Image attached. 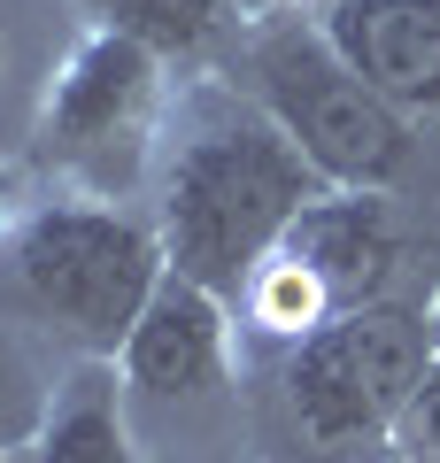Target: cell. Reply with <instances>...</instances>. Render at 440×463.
I'll use <instances>...</instances> for the list:
<instances>
[{
  "label": "cell",
  "mask_w": 440,
  "mask_h": 463,
  "mask_svg": "<svg viewBox=\"0 0 440 463\" xmlns=\"http://www.w3.org/2000/svg\"><path fill=\"white\" fill-rule=\"evenodd\" d=\"M310 155L278 132L271 116H232L186 139L178 163L163 178V255L170 270L216 286V294H247L255 270L278 255L286 224L317 201Z\"/></svg>",
  "instance_id": "1"
},
{
  "label": "cell",
  "mask_w": 440,
  "mask_h": 463,
  "mask_svg": "<svg viewBox=\"0 0 440 463\" xmlns=\"http://www.w3.org/2000/svg\"><path fill=\"white\" fill-rule=\"evenodd\" d=\"M440 347L433 317L409 301H356L332 309L325 325H310L293 340L286 371H278V402H286V432L310 463H348L371 440H394L402 410L417 402V386L433 379Z\"/></svg>",
  "instance_id": "2"
},
{
  "label": "cell",
  "mask_w": 440,
  "mask_h": 463,
  "mask_svg": "<svg viewBox=\"0 0 440 463\" xmlns=\"http://www.w3.org/2000/svg\"><path fill=\"white\" fill-rule=\"evenodd\" d=\"M255 70H263V109H271V124L310 155V170L325 185L378 194V185L402 178L409 116L394 109L387 93H371V85L340 62V47H332L325 32H301V24H293V32L263 39Z\"/></svg>",
  "instance_id": "3"
},
{
  "label": "cell",
  "mask_w": 440,
  "mask_h": 463,
  "mask_svg": "<svg viewBox=\"0 0 440 463\" xmlns=\"http://www.w3.org/2000/svg\"><path fill=\"white\" fill-rule=\"evenodd\" d=\"M170 255L163 232L131 224L116 209H39L16 240V279L62 332H78L93 355H116L155 301Z\"/></svg>",
  "instance_id": "4"
},
{
  "label": "cell",
  "mask_w": 440,
  "mask_h": 463,
  "mask_svg": "<svg viewBox=\"0 0 440 463\" xmlns=\"http://www.w3.org/2000/svg\"><path fill=\"white\" fill-rule=\"evenodd\" d=\"M147 109H155V47H139L124 32H93L70 54V70L54 78L39 139H47V155L109 178L116 163H131V147L147 132Z\"/></svg>",
  "instance_id": "5"
},
{
  "label": "cell",
  "mask_w": 440,
  "mask_h": 463,
  "mask_svg": "<svg viewBox=\"0 0 440 463\" xmlns=\"http://www.w3.org/2000/svg\"><path fill=\"white\" fill-rule=\"evenodd\" d=\"M325 39L409 124L440 116V0H332Z\"/></svg>",
  "instance_id": "6"
},
{
  "label": "cell",
  "mask_w": 440,
  "mask_h": 463,
  "mask_svg": "<svg viewBox=\"0 0 440 463\" xmlns=\"http://www.w3.org/2000/svg\"><path fill=\"white\" fill-rule=\"evenodd\" d=\"M278 255H286L301 279L325 294V309H356V301H378L387 294V270H394V224H387V201L378 194H356V185H340V194H317L310 209L286 224V240H278Z\"/></svg>",
  "instance_id": "7"
},
{
  "label": "cell",
  "mask_w": 440,
  "mask_h": 463,
  "mask_svg": "<svg viewBox=\"0 0 440 463\" xmlns=\"http://www.w3.org/2000/svg\"><path fill=\"white\" fill-rule=\"evenodd\" d=\"M116 364L139 394H209L225 379V294L186 270H163L131 340L116 347Z\"/></svg>",
  "instance_id": "8"
},
{
  "label": "cell",
  "mask_w": 440,
  "mask_h": 463,
  "mask_svg": "<svg viewBox=\"0 0 440 463\" xmlns=\"http://www.w3.org/2000/svg\"><path fill=\"white\" fill-rule=\"evenodd\" d=\"M39 463H139L131 456V432H124V410H116V379L109 371L70 379V394L54 402L47 432H39Z\"/></svg>",
  "instance_id": "9"
},
{
  "label": "cell",
  "mask_w": 440,
  "mask_h": 463,
  "mask_svg": "<svg viewBox=\"0 0 440 463\" xmlns=\"http://www.w3.org/2000/svg\"><path fill=\"white\" fill-rule=\"evenodd\" d=\"M85 8L100 32H124L155 54H194L225 16V0H85Z\"/></svg>",
  "instance_id": "10"
},
{
  "label": "cell",
  "mask_w": 440,
  "mask_h": 463,
  "mask_svg": "<svg viewBox=\"0 0 440 463\" xmlns=\"http://www.w3.org/2000/svg\"><path fill=\"white\" fill-rule=\"evenodd\" d=\"M394 448H402L409 463H440V364H433V379L417 386V402L402 410V425H394Z\"/></svg>",
  "instance_id": "11"
},
{
  "label": "cell",
  "mask_w": 440,
  "mask_h": 463,
  "mask_svg": "<svg viewBox=\"0 0 440 463\" xmlns=\"http://www.w3.org/2000/svg\"><path fill=\"white\" fill-rule=\"evenodd\" d=\"M232 8H255V16H263V8H278V0H232Z\"/></svg>",
  "instance_id": "12"
},
{
  "label": "cell",
  "mask_w": 440,
  "mask_h": 463,
  "mask_svg": "<svg viewBox=\"0 0 440 463\" xmlns=\"http://www.w3.org/2000/svg\"><path fill=\"white\" fill-rule=\"evenodd\" d=\"M433 347H440V301H433Z\"/></svg>",
  "instance_id": "13"
},
{
  "label": "cell",
  "mask_w": 440,
  "mask_h": 463,
  "mask_svg": "<svg viewBox=\"0 0 440 463\" xmlns=\"http://www.w3.org/2000/svg\"><path fill=\"white\" fill-rule=\"evenodd\" d=\"M0 194H8V178H0Z\"/></svg>",
  "instance_id": "14"
},
{
  "label": "cell",
  "mask_w": 440,
  "mask_h": 463,
  "mask_svg": "<svg viewBox=\"0 0 440 463\" xmlns=\"http://www.w3.org/2000/svg\"><path fill=\"white\" fill-rule=\"evenodd\" d=\"M394 463H409V456H394Z\"/></svg>",
  "instance_id": "15"
}]
</instances>
